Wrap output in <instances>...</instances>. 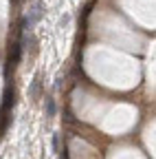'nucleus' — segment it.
<instances>
[{
  "instance_id": "1",
  "label": "nucleus",
  "mask_w": 156,
  "mask_h": 159,
  "mask_svg": "<svg viewBox=\"0 0 156 159\" xmlns=\"http://www.w3.org/2000/svg\"><path fill=\"white\" fill-rule=\"evenodd\" d=\"M42 18V2H40V0H33V5H31V13L27 16V20H24V22H22V27H35V22H37V20H40Z\"/></svg>"
},
{
  "instance_id": "2",
  "label": "nucleus",
  "mask_w": 156,
  "mask_h": 159,
  "mask_svg": "<svg viewBox=\"0 0 156 159\" xmlns=\"http://www.w3.org/2000/svg\"><path fill=\"white\" fill-rule=\"evenodd\" d=\"M13 106V86H7L5 91V102H2V111H9Z\"/></svg>"
},
{
  "instance_id": "3",
  "label": "nucleus",
  "mask_w": 156,
  "mask_h": 159,
  "mask_svg": "<svg viewBox=\"0 0 156 159\" xmlns=\"http://www.w3.org/2000/svg\"><path fill=\"white\" fill-rule=\"evenodd\" d=\"M40 86H42V82H40V75H35V80L31 82V99H37L40 97Z\"/></svg>"
},
{
  "instance_id": "4",
  "label": "nucleus",
  "mask_w": 156,
  "mask_h": 159,
  "mask_svg": "<svg viewBox=\"0 0 156 159\" xmlns=\"http://www.w3.org/2000/svg\"><path fill=\"white\" fill-rule=\"evenodd\" d=\"M46 115H48V117L55 115V102H53L51 97H46Z\"/></svg>"
},
{
  "instance_id": "5",
  "label": "nucleus",
  "mask_w": 156,
  "mask_h": 159,
  "mask_svg": "<svg viewBox=\"0 0 156 159\" xmlns=\"http://www.w3.org/2000/svg\"><path fill=\"white\" fill-rule=\"evenodd\" d=\"M53 150H60V135L53 137Z\"/></svg>"
}]
</instances>
